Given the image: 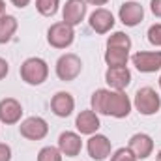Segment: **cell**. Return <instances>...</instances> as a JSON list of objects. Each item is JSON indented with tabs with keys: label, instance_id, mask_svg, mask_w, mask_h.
Instances as JSON below:
<instances>
[{
	"label": "cell",
	"instance_id": "obj_1",
	"mask_svg": "<svg viewBox=\"0 0 161 161\" xmlns=\"http://www.w3.org/2000/svg\"><path fill=\"white\" fill-rule=\"evenodd\" d=\"M92 111L97 114L113 116V118H127L133 107V101L125 96L124 90H109V88H99L92 94L90 97Z\"/></svg>",
	"mask_w": 161,
	"mask_h": 161
},
{
	"label": "cell",
	"instance_id": "obj_2",
	"mask_svg": "<svg viewBox=\"0 0 161 161\" xmlns=\"http://www.w3.org/2000/svg\"><path fill=\"white\" fill-rule=\"evenodd\" d=\"M19 73H21V79L25 80L26 84L40 86L49 77V66H47V62L43 58H40V56H30V58H26L21 64Z\"/></svg>",
	"mask_w": 161,
	"mask_h": 161
},
{
	"label": "cell",
	"instance_id": "obj_3",
	"mask_svg": "<svg viewBox=\"0 0 161 161\" xmlns=\"http://www.w3.org/2000/svg\"><path fill=\"white\" fill-rule=\"evenodd\" d=\"M133 107L142 116H154V114L159 113V109H161V96L152 86H142L135 94Z\"/></svg>",
	"mask_w": 161,
	"mask_h": 161
},
{
	"label": "cell",
	"instance_id": "obj_4",
	"mask_svg": "<svg viewBox=\"0 0 161 161\" xmlns=\"http://www.w3.org/2000/svg\"><path fill=\"white\" fill-rule=\"evenodd\" d=\"M54 71H56V77L60 80L71 82V80L77 79L80 75V71H82V60L75 53H66L56 60Z\"/></svg>",
	"mask_w": 161,
	"mask_h": 161
},
{
	"label": "cell",
	"instance_id": "obj_5",
	"mask_svg": "<svg viewBox=\"0 0 161 161\" xmlns=\"http://www.w3.org/2000/svg\"><path fill=\"white\" fill-rule=\"evenodd\" d=\"M75 41V28L68 23L60 21L49 26L47 30V43L54 49H68Z\"/></svg>",
	"mask_w": 161,
	"mask_h": 161
},
{
	"label": "cell",
	"instance_id": "obj_6",
	"mask_svg": "<svg viewBox=\"0 0 161 161\" xmlns=\"http://www.w3.org/2000/svg\"><path fill=\"white\" fill-rule=\"evenodd\" d=\"M19 133H21V137H25L28 141H41L49 133V124L41 116H28L21 122Z\"/></svg>",
	"mask_w": 161,
	"mask_h": 161
},
{
	"label": "cell",
	"instance_id": "obj_7",
	"mask_svg": "<svg viewBox=\"0 0 161 161\" xmlns=\"http://www.w3.org/2000/svg\"><path fill=\"white\" fill-rule=\"evenodd\" d=\"M131 62L141 73H156L161 69V51H139L131 56Z\"/></svg>",
	"mask_w": 161,
	"mask_h": 161
},
{
	"label": "cell",
	"instance_id": "obj_8",
	"mask_svg": "<svg viewBox=\"0 0 161 161\" xmlns=\"http://www.w3.org/2000/svg\"><path fill=\"white\" fill-rule=\"evenodd\" d=\"M86 150H88V156L94 161H105L113 152V144H111L107 135L94 133V135H90V139L86 142Z\"/></svg>",
	"mask_w": 161,
	"mask_h": 161
},
{
	"label": "cell",
	"instance_id": "obj_9",
	"mask_svg": "<svg viewBox=\"0 0 161 161\" xmlns=\"http://www.w3.org/2000/svg\"><path fill=\"white\" fill-rule=\"evenodd\" d=\"M86 11H88V6L84 0H66V4L62 8V21L75 28L77 25L84 21Z\"/></svg>",
	"mask_w": 161,
	"mask_h": 161
},
{
	"label": "cell",
	"instance_id": "obj_10",
	"mask_svg": "<svg viewBox=\"0 0 161 161\" xmlns=\"http://www.w3.org/2000/svg\"><path fill=\"white\" fill-rule=\"evenodd\" d=\"M51 111H53V114L58 116V118H68V116H71L73 111H75V99H73V96H71L69 92H64V90L56 92V94L53 96V99H51Z\"/></svg>",
	"mask_w": 161,
	"mask_h": 161
},
{
	"label": "cell",
	"instance_id": "obj_11",
	"mask_svg": "<svg viewBox=\"0 0 161 161\" xmlns=\"http://www.w3.org/2000/svg\"><path fill=\"white\" fill-rule=\"evenodd\" d=\"M88 23H90V28H92L96 34H107V32L113 30V26H114L116 21H114V15H113L109 9L97 8V9H94V11L90 13Z\"/></svg>",
	"mask_w": 161,
	"mask_h": 161
},
{
	"label": "cell",
	"instance_id": "obj_12",
	"mask_svg": "<svg viewBox=\"0 0 161 161\" xmlns=\"http://www.w3.org/2000/svg\"><path fill=\"white\" fill-rule=\"evenodd\" d=\"M127 148L135 154L137 159H146L154 152V141L148 133H135V135L129 137Z\"/></svg>",
	"mask_w": 161,
	"mask_h": 161
},
{
	"label": "cell",
	"instance_id": "obj_13",
	"mask_svg": "<svg viewBox=\"0 0 161 161\" xmlns=\"http://www.w3.org/2000/svg\"><path fill=\"white\" fill-rule=\"evenodd\" d=\"M56 148L66 158H77L80 154V150H82V139L75 131H64L58 137V146Z\"/></svg>",
	"mask_w": 161,
	"mask_h": 161
},
{
	"label": "cell",
	"instance_id": "obj_14",
	"mask_svg": "<svg viewBox=\"0 0 161 161\" xmlns=\"http://www.w3.org/2000/svg\"><path fill=\"white\" fill-rule=\"evenodd\" d=\"M23 116V105L15 97H4L0 99V122L6 125H13L21 122Z\"/></svg>",
	"mask_w": 161,
	"mask_h": 161
},
{
	"label": "cell",
	"instance_id": "obj_15",
	"mask_svg": "<svg viewBox=\"0 0 161 161\" xmlns=\"http://www.w3.org/2000/svg\"><path fill=\"white\" fill-rule=\"evenodd\" d=\"M118 19L125 26H137L144 19V8L139 2H124L118 9Z\"/></svg>",
	"mask_w": 161,
	"mask_h": 161
},
{
	"label": "cell",
	"instance_id": "obj_16",
	"mask_svg": "<svg viewBox=\"0 0 161 161\" xmlns=\"http://www.w3.org/2000/svg\"><path fill=\"white\" fill-rule=\"evenodd\" d=\"M101 122H99V116L97 113H94L92 109H86V111H80L75 118V127L79 131V135H94L97 133Z\"/></svg>",
	"mask_w": 161,
	"mask_h": 161
},
{
	"label": "cell",
	"instance_id": "obj_17",
	"mask_svg": "<svg viewBox=\"0 0 161 161\" xmlns=\"http://www.w3.org/2000/svg\"><path fill=\"white\" fill-rule=\"evenodd\" d=\"M105 82L111 86V90H125L131 84V71L127 66L124 68H107Z\"/></svg>",
	"mask_w": 161,
	"mask_h": 161
},
{
	"label": "cell",
	"instance_id": "obj_18",
	"mask_svg": "<svg viewBox=\"0 0 161 161\" xmlns=\"http://www.w3.org/2000/svg\"><path fill=\"white\" fill-rule=\"evenodd\" d=\"M17 28H19V23H17V19L13 15H8V13L2 15L0 17V45L11 41V38L17 32Z\"/></svg>",
	"mask_w": 161,
	"mask_h": 161
},
{
	"label": "cell",
	"instance_id": "obj_19",
	"mask_svg": "<svg viewBox=\"0 0 161 161\" xmlns=\"http://www.w3.org/2000/svg\"><path fill=\"white\" fill-rule=\"evenodd\" d=\"M103 60L109 68H124L127 66V60H129V51H124V49H107L105 54H103Z\"/></svg>",
	"mask_w": 161,
	"mask_h": 161
},
{
	"label": "cell",
	"instance_id": "obj_20",
	"mask_svg": "<svg viewBox=\"0 0 161 161\" xmlns=\"http://www.w3.org/2000/svg\"><path fill=\"white\" fill-rule=\"evenodd\" d=\"M131 38L125 32H113L107 38V49H124V51H131Z\"/></svg>",
	"mask_w": 161,
	"mask_h": 161
},
{
	"label": "cell",
	"instance_id": "obj_21",
	"mask_svg": "<svg viewBox=\"0 0 161 161\" xmlns=\"http://www.w3.org/2000/svg\"><path fill=\"white\" fill-rule=\"evenodd\" d=\"M60 0H36V9L43 17H53L58 11Z\"/></svg>",
	"mask_w": 161,
	"mask_h": 161
},
{
	"label": "cell",
	"instance_id": "obj_22",
	"mask_svg": "<svg viewBox=\"0 0 161 161\" xmlns=\"http://www.w3.org/2000/svg\"><path fill=\"white\" fill-rule=\"evenodd\" d=\"M38 161H62V152L56 146H43L38 152Z\"/></svg>",
	"mask_w": 161,
	"mask_h": 161
},
{
	"label": "cell",
	"instance_id": "obj_23",
	"mask_svg": "<svg viewBox=\"0 0 161 161\" xmlns=\"http://www.w3.org/2000/svg\"><path fill=\"white\" fill-rule=\"evenodd\" d=\"M111 161H139L129 148H118L111 154Z\"/></svg>",
	"mask_w": 161,
	"mask_h": 161
},
{
	"label": "cell",
	"instance_id": "obj_24",
	"mask_svg": "<svg viewBox=\"0 0 161 161\" xmlns=\"http://www.w3.org/2000/svg\"><path fill=\"white\" fill-rule=\"evenodd\" d=\"M148 41L154 45V47H161V25H152L148 28Z\"/></svg>",
	"mask_w": 161,
	"mask_h": 161
},
{
	"label": "cell",
	"instance_id": "obj_25",
	"mask_svg": "<svg viewBox=\"0 0 161 161\" xmlns=\"http://www.w3.org/2000/svg\"><path fill=\"white\" fill-rule=\"evenodd\" d=\"M0 161H11V148L6 142H0Z\"/></svg>",
	"mask_w": 161,
	"mask_h": 161
},
{
	"label": "cell",
	"instance_id": "obj_26",
	"mask_svg": "<svg viewBox=\"0 0 161 161\" xmlns=\"http://www.w3.org/2000/svg\"><path fill=\"white\" fill-rule=\"evenodd\" d=\"M8 71H9V64H8V60H6V58H2V56H0V80L6 79Z\"/></svg>",
	"mask_w": 161,
	"mask_h": 161
},
{
	"label": "cell",
	"instance_id": "obj_27",
	"mask_svg": "<svg viewBox=\"0 0 161 161\" xmlns=\"http://www.w3.org/2000/svg\"><path fill=\"white\" fill-rule=\"evenodd\" d=\"M150 9L156 17H161V0H150Z\"/></svg>",
	"mask_w": 161,
	"mask_h": 161
},
{
	"label": "cell",
	"instance_id": "obj_28",
	"mask_svg": "<svg viewBox=\"0 0 161 161\" xmlns=\"http://www.w3.org/2000/svg\"><path fill=\"white\" fill-rule=\"evenodd\" d=\"M9 2H11L15 8H21V9H23V8H26V6L30 4V0H9Z\"/></svg>",
	"mask_w": 161,
	"mask_h": 161
},
{
	"label": "cell",
	"instance_id": "obj_29",
	"mask_svg": "<svg viewBox=\"0 0 161 161\" xmlns=\"http://www.w3.org/2000/svg\"><path fill=\"white\" fill-rule=\"evenodd\" d=\"M86 4H92V6H105L109 0H84Z\"/></svg>",
	"mask_w": 161,
	"mask_h": 161
},
{
	"label": "cell",
	"instance_id": "obj_30",
	"mask_svg": "<svg viewBox=\"0 0 161 161\" xmlns=\"http://www.w3.org/2000/svg\"><path fill=\"white\" fill-rule=\"evenodd\" d=\"M2 15H6V2L4 0H0V17Z\"/></svg>",
	"mask_w": 161,
	"mask_h": 161
},
{
	"label": "cell",
	"instance_id": "obj_31",
	"mask_svg": "<svg viewBox=\"0 0 161 161\" xmlns=\"http://www.w3.org/2000/svg\"><path fill=\"white\" fill-rule=\"evenodd\" d=\"M156 161H161V150L158 152V156H156Z\"/></svg>",
	"mask_w": 161,
	"mask_h": 161
},
{
	"label": "cell",
	"instance_id": "obj_32",
	"mask_svg": "<svg viewBox=\"0 0 161 161\" xmlns=\"http://www.w3.org/2000/svg\"><path fill=\"white\" fill-rule=\"evenodd\" d=\"M159 88H161V75H159Z\"/></svg>",
	"mask_w": 161,
	"mask_h": 161
}]
</instances>
